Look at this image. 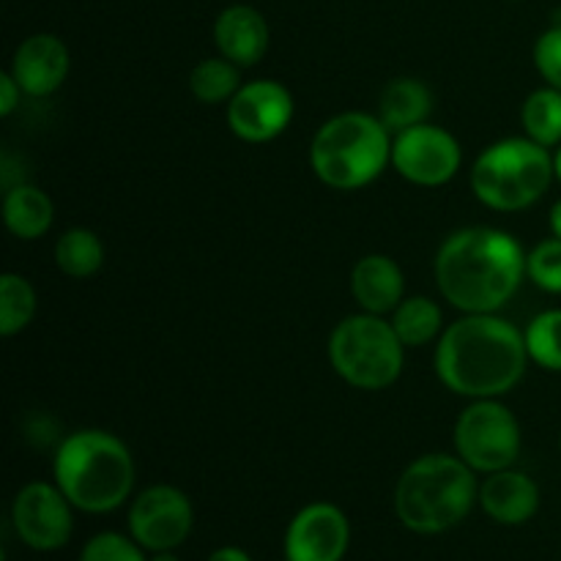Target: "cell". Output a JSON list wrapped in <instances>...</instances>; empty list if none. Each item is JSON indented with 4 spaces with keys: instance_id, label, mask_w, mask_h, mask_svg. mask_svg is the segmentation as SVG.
<instances>
[{
    "instance_id": "cell-1",
    "label": "cell",
    "mask_w": 561,
    "mask_h": 561,
    "mask_svg": "<svg viewBox=\"0 0 561 561\" xmlns=\"http://www.w3.org/2000/svg\"><path fill=\"white\" fill-rule=\"evenodd\" d=\"M529 362L526 334L496 312H466L436 345V376L449 392L469 400L513 392Z\"/></svg>"
},
{
    "instance_id": "cell-29",
    "label": "cell",
    "mask_w": 561,
    "mask_h": 561,
    "mask_svg": "<svg viewBox=\"0 0 561 561\" xmlns=\"http://www.w3.org/2000/svg\"><path fill=\"white\" fill-rule=\"evenodd\" d=\"M20 99H22V88L20 82L11 77V71H3L0 75V115H11L16 107H20Z\"/></svg>"
},
{
    "instance_id": "cell-7",
    "label": "cell",
    "mask_w": 561,
    "mask_h": 561,
    "mask_svg": "<svg viewBox=\"0 0 561 561\" xmlns=\"http://www.w3.org/2000/svg\"><path fill=\"white\" fill-rule=\"evenodd\" d=\"M329 362L345 383L365 392L392 387L403 373L405 345L392 321L373 312L343 318L329 337Z\"/></svg>"
},
{
    "instance_id": "cell-18",
    "label": "cell",
    "mask_w": 561,
    "mask_h": 561,
    "mask_svg": "<svg viewBox=\"0 0 561 561\" xmlns=\"http://www.w3.org/2000/svg\"><path fill=\"white\" fill-rule=\"evenodd\" d=\"M433 110V93L416 77H394L387 82L378 99V118L392 135L411 129V126L427 124V115Z\"/></svg>"
},
{
    "instance_id": "cell-11",
    "label": "cell",
    "mask_w": 561,
    "mask_h": 561,
    "mask_svg": "<svg viewBox=\"0 0 561 561\" xmlns=\"http://www.w3.org/2000/svg\"><path fill=\"white\" fill-rule=\"evenodd\" d=\"M11 526L33 551H58L71 540V502L58 485L27 482L11 504Z\"/></svg>"
},
{
    "instance_id": "cell-15",
    "label": "cell",
    "mask_w": 561,
    "mask_h": 561,
    "mask_svg": "<svg viewBox=\"0 0 561 561\" xmlns=\"http://www.w3.org/2000/svg\"><path fill=\"white\" fill-rule=\"evenodd\" d=\"M268 38H272L268 22L255 5L233 3L219 11L214 20V44L219 55L233 60L241 69L263 60V55L268 53Z\"/></svg>"
},
{
    "instance_id": "cell-14",
    "label": "cell",
    "mask_w": 561,
    "mask_h": 561,
    "mask_svg": "<svg viewBox=\"0 0 561 561\" xmlns=\"http://www.w3.org/2000/svg\"><path fill=\"white\" fill-rule=\"evenodd\" d=\"M69 47L53 33H33L11 58V77L20 82L22 93L33 99L53 96L69 77Z\"/></svg>"
},
{
    "instance_id": "cell-2",
    "label": "cell",
    "mask_w": 561,
    "mask_h": 561,
    "mask_svg": "<svg viewBox=\"0 0 561 561\" xmlns=\"http://www.w3.org/2000/svg\"><path fill=\"white\" fill-rule=\"evenodd\" d=\"M438 294L460 312H499L526 277V252L499 228H463L436 252Z\"/></svg>"
},
{
    "instance_id": "cell-8",
    "label": "cell",
    "mask_w": 561,
    "mask_h": 561,
    "mask_svg": "<svg viewBox=\"0 0 561 561\" xmlns=\"http://www.w3.org/2000/svg\"><path fill=\"white\" fill-rule=\"evenodd\" d=\"M455 455L477 474L513 469L520 455V425L499 398L471 400L455 422Z\"/></svg>"
},
{
    "instance_id": "cell-19",
    "label": "cell",
    "mask_w": 561,
    "mask_h": 561,
    "mask_svg": "<svg viewBox=\"0 0 561 561\" xmlns=\"http://www.w3.org/2000/svg\"><path fill=\"white\" fill-rule=\"evenodd\" d=\"M55 206L49 195L38 186L20 184L9 186L3 195V222L11 236L22 241H36L53 228Z\"/></svg>"
},
{
    "instance_id": "cell-30",
    "label": "cell",
    "mask_w": 561,
    "mask_h": 561,
    "mask_svg": "<svg viewBox=\"0 0 561 561\" xmlns=\"http://www.w3.org/2000/svg\"><path fill=\"white\" fill-rule=\"evenodd\" d=\"M208 561H252V559H250V553L241 551V548L225 546V548H217V551L208 557Z\"/></svg>"
},
{
    "instance_id": "cell-23",
    "label": "cell",
    "mask_w": 561,
    "mask_h": 561,
    "mask_svg": "<svg viewBox=\"0 0 561 561\" xmlns=\"http://www.w3.org/2000/svg\"><path fill=\"white\" fill-rule=\"evenodd\" d=\"M241 85H244L241 82V66L222 58V55L201 60L190 71V91L203 104H228L239 93Z\"/></svg>"
},
{
    "instance_id": "cell-12",
    "label": "cell",
    "mask_w": 561,
    "mask_h": 561,
    "mask_svg": "<svg viewBox=\"0 0 561 561\" xmlns=\"http://www.w3.org/2000/svg\"><path fill=\"white\" fill-rule=\"evenodd\" d=\"M294 121V96L277 80H252L228 102V126L239 140L268 142Z\"/></svg>"
},
{
    "instance_id": "cell-13",
    "label": "cell",
    "mask_w": 561,
    "mask_h": 561,
    "mask_svg": "<svg viewBox=\"0 0 561 561\" xmlns=\"http://www.w3.org/2000/svg\"><path fill=\"white\" fill-rule=\"evenodd\" d=\"M351 546V524L337 504L301 507L285 531V561H343Z\"/></svg>"
},
{
    "instance_id": "cell-6",
    "label": "cell",
    "mask_w": 561,
    "mask_h": 561,
    "mask_svg": "<svg viewBox=\"0 0 561 561\" xmlns=\"http://www.w3.org/2000/svg\"><path fill=\"white\" fill-rule=\"evenodd\" d=\"M557 179L553 151L529 137H504L477 157L471 192L493 211H524L546 197Z\"/></svg>"
},
{
    "instance_id": "cell-10",
    "label": "cell",
    "mask_w": 561,
    "mask_h": 561,
    "mask_svg": "<svg viewBox=\"0 0 561 561\" xmlns=\"http://www.w3.org/2000/svg\"><path fill=\"white\" fill-rule=\"evenodd\" d=\"M195 526L190 496L173 485L146 488L129 507V535L148 553L175 551Z\"/></svg>"
},
{
    "instance_id": "cell-4",
    "label": "cell",
    "mask_w": 561,
    "mask_h": 561,
    "mask_svg": "<svg viewBox=\"0 0 561 561\" xmlns=\"http://www.w3.org/2000/svg\"><path fill=\"white\" fill-rule=\"evenodd\" d=\"M480 502L477 471L458 455H422L400 474L394 513L416 535H442L469 518Z\"/></svg>"
},
{
    "instance_id": "cell-5",
    "label": "cell",
    "mask_w": 561,
    "mask_h": 561,
    "mask_svg": "<svg viewBox=\"0 0 561 561\" xmlns=\"http://www.w3.org/2000/svg\"><path fill=\"white\" fill-rule=\"evenodd\" d=\"M392 140L378 115L351 110L321 124L312 137L310 164L332 190H362L392 164Z\"/></svg>"
},
{
    "instance_id": "cell-16",
    "label": "cell",
    "mask_w": 561,
    "mask_h": 561,
    "mask_svg": "<svg viewBox=\"0 0 561 561\" xmlns=\"http://www.w3.org/2000/svg\"><path fill=\"white\" fill-rule=\"evenodd\" d=\"M480 504L488 518L496 524L520 526L535 518L540 510V488L524 471H493L480 485Z\"/></svg>"
},
{
    "instance_id": "cell-20",
    "label": "cell",
    "mask_w": 561,
    "mask_h": 561,
    "mask_svg": "<svg viewBox=\"0 0 561 561\" xmlns=\"http://www.w3.org/2000/svg\"><path fill=\"white\" fill-rule=\"evenodd\" d=\"M392 327L405 348H422V345L442 337L444 312L431 296H409L392 312Z\"/></svg>"
},
{
    "instance_id": "cell-27",
    "label": "cell",
    "mask_w": 561,
    "mask_h": 561,
    "mask_svg": "<svg viewBox=\"0 0 561 561\" xmlns=\"http://www.w3.org/2000/svg\"><path fill=\"white\" fill-rule=\"evenodd\" d=\"M80 561H148L146 548L135 537L102 531L82 546Z\"/></svg>"
},
{
    "instance_id": "cell-31",
    "label": "cell",
    "mask_w": 561,
    "mask_h": 561,
    "mask_svg": "<svg viewBox=\"0 0 561 561\" xmlns=\"http://www.w3.org/2000/svg\"><path fill=\"white\" fill-rule=\"evenodd\" d=\"M548 225H551V233L561 239V197L551 206V214H548Z\"/></svg>"
},
{
    "instance_id": "cell-25",
    "label": "cell",
    "mask_w": 561,
    "mask_h": 561,
    "mask_svg": "<svg viewBox=\"0 0 561 561\" xmlns=\"http://www.w3.org/2000/svg\"><path fill=\"white\" fill-rule=\"evenodd\" d=\"M526 351L537 367L561 373V310H546L526 327Z\"/></svg>"
},
{
    "instance_id": "cell-24",
    "label": "cell",
    "mask_w": 561,
    "mask_h": 561,
    "mask_svg": "<svg viewBox=\"0 0 561 561\" xmlns=\"http://www.w3.org/2000/svg\"><path fill=\"white\" fill-rule=\"evenodd\" d=\"M36 316V290L22 274L5 272L0 277V334L14 337L31 327Z\"/></svg>"
},
{
    "instance_id": "cell-22",
    "label": "cell",
    "mask_w": 561,
    "mask_h": 561,
    "mask_svg": "<svg viewBox=\"0 0 561 561\" xmlns=\"http://www.w3.org/2000/svg\"><path fill=\"white\" fill-rule=\"evenodd\" d=\"M520 124L529 140L546 148L561 146V91L559 88H537L526 96L520 107Z\"/></svg>"
},
{
    "instance_id": "cell-28",
    "label": "cell",
    "mask_w": 561,
    "mask_h": 561,
    "mask_svg": "<svg viewBox=\"0 0 561 561\" xmlns=\"http://www.w3.org/2000/svg\"><path fill=\"white\" fill-rule=\"evenodd\" d=\"M535 66L546 85L561 91V22L542 31L535 42Z\"/></svg>"
},
{
    "instance_id": "cell-17",
    "label": "cell",
    "mask_w": 561,
    "mask_h": 561,
    "mask_svg": "<svg viewBox=\"0 0 561 561\" xmlns=\"http://www.w3.org/2000/svg\"><path fill=\"white\" fill-rule=\"evenodd\" d=\"M351 294L362 312L373 316H392L405 299L403 268L389 255H365L356 261L351 272Z\"/></svg>"
},
{
    "instance_id": "cell-32",
    "label": "cell",
    "mask_w": 561,
    "mask_h": 561,
    "mask_svg": "<svg viewBox=\"0 0 561 561\" xmlns=\"http://www.w3.org/2000/svg\"><path fill=\"white\" fill-rule=\"evenodd\" d=\"M148 561H181V559L175 557L173 551H157V553H151V557H148Z\"/></svg>"
},
{
    "instance_id": "cell-3",
    "label": "cell",
    "mask_w": 561,
    "mask_h": 561,
    "mask_svg": "<svg viewBox=\"0 0 561 561\" xmlns=\"http://www.w3.org/2000/svg\"><path fill=\"white\" fill-rule=\"evenodd\" d=\"M55 485L71 507L104 515L126 504L135 488V458L118 436L107 431H77L55 449Z\"/></svg>"
},
{
    "instance_id": "cell-33",
    "label": "cell",
    "mask_w": 561,
    "mask_h": 561,
    "mask_svg": "<svg viewBox=\"0 0 561 561\" xmlns=\"http://www.w3.org/2000/svg\"><path fill=\"white\" fill-rule=\"evenodd\" d=\"M553 168H557V181L561 184V146L553 151Z\"/></svg>"
},
{
    "instance_id": "cell-9",
    "label": "cell",
    "mask_w": 561,
    "mask_h": 561,
    "mask_svg": "<svg viewBox=\"0 0 561 561\" xmlns=\"http://www.w3.org/2000/svg\"><path fill=\"white\" fill-rule=\"evenodd\" d=\"M463 148L458 137L436 124H420L392 140V168L416 186H444L458 175Z\"/></svg>"
},
{
    "instance_id": "cell-21",
    "label": "cell",
    "mask_w": 561,
    "mask_h": 561,
    "mask_svg": "<svg viewBox=\"0 0 561 561\" xmlns=\"http://www.w3.org/2000/svg\"><path fill=\"white\" fill-rule=\"evenodd\" d=\"M104 244L93 230L69 228L55 241V266L75 279H88L102 268Z\"/></svg>"
},
{
    "instance_id": "cell-26",
    "label": "cell",
    "mask_w": 561,
    "mask_h": 561,
    "mask_svg": "<svg viewBox=\"0 0 561 561\" xmlns=\"http://www.w3.org/2000/svg\"><path fill=\"white\" fill-rule=\"evenodd\" d=\"M526 277L546 294H561V239L551 236L526 252Z\"/></svg>"
},
{
    "instance_id": "cell-34",
    "label": "cell",
    "mask_w": 561,
    "mask_h": 561,
    "mask_svg": "<svg viewBox=\"0 0 561 561\" xmlns=\"http://www.w3.org/2000/svg\"><path fill=\"white\" fill-rule=\"evenodd\" d=\"M559 453H561V436H559Z\"/></svg>"
}]
</instances>
